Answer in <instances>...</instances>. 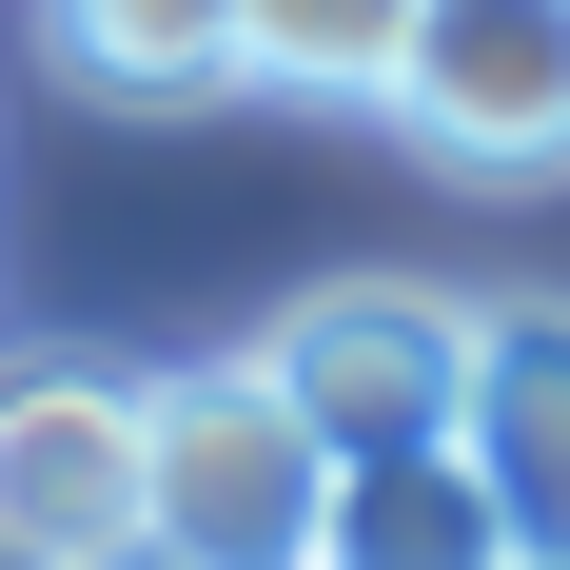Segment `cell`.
Segmentation results:
<instances>
[{
  "label": "cell",
  "mask_w": 570,
  "mask_h": 570,
  "mask_svg": "<svg viewBox=\"0 0 570 570\" xmlns=\"http://www.w3.org/2000/svg\"><path fill=\"white\" fill-rule=\"evenodd\" d=\"M138 433H158V531H138V551H177V570H315L335 453H315V413H295L256 354L138 374Z\"/></svg>",
  "instance_id": "6da1fadb"
},
{
  "label": "cell",
  "mask_w": 570,
  "mask_h": 570,
  "mask_svg": "<svg viewBox=\"0 0 570 570\" xmlns=\"http://www.w3.org/2000/svg\"><path fill=\"white\" fill-rule=\"evenodd\" d=\"M472 315L492 295H433V276H315L256 335V374H276L295 413H315V453H453V413H472Z\"/></svg>",
  "instance_id": "7a4b0ae2"
},
{
  "label": "cell",
  "mask_w": 570,
  "mask_h": 570,
  "mask_svg": "<svg viewBox=\"0 0 570 570\" xmlns=\"http://www.w3.org/2000/svg\"><path fill=\"white\" fill-rule=\"evenodd\" d=\"M394 138L453 177H551L570 158V0H413Z\"/></svg>",
  "instance_id": "3957f363"
},
{
  "label": "cell",
  "mask_w": 570,
  "mask_h": 570,
  "mask_svg": "<svg viewBox=\"0 0 570 570\" xmlns=\"http://www.w3.org/2000/svg\"><path fill=\"white\" fill-rule=\"evenodd\" d=\"M138 531H158V433H138V374H0V551L118 570Z\"/></svg>",
  "instance_id": "277c9868"
},
{
  "label": "cell",
  "mask_w": 570,
  "mask_h": 570,
  "mask_svg": "<svg viewBox=\"0 0 570 570\" xmlns=\"http://www.w3.org/2000/svg\"><path fill=\"white\" fill-rule=\"evenodd\" d=\"M472 492L512 512L531 570H570V295H492L472 315V413H453Z\"/></svg>",
  "instance_id": "5b68a950"
},
{
  "label": "cell",
  "mask_w": 570,
  "mask_h": 570,
  "mask_svg": "<svg viewBox=\"0 0 570 570\" xmlns=\"http://www.w3.org/2000/svg\"><path fill=\"white\" fill-rule=\"evenodd\" d=\"M40 59L99 118H197L236 99V0H40Z\"/></svg>",
  "instance_id": "8992f818"
},
{
  "label": "cell",
  "mask_w": 570,
  "mask_h": 570,
  "mask_svg": "<svg viewBox=\"0 0 570 570\" xmlns=\"http://www.w3.org/2000/svg\"><path fill=\"white\" fill-rule=\"evenodd\" d=\"M315 570H512V512L472 492V453H354L315 512Z\"/></svg>",
  "instance_id": "52a82bcc"
},
{
  "label": "cell",
  "mask_w": 570,
  "mask_h": 570,
  "mask_svg": "<svg viewBox=\"0 0 570 570\" xmlns=\"http://www.w3.org/2000/svg\"><path fill=\"white\" fill-rule=\"evenodd\" d=\"M394 59H413V0H236V79L256 99L394 118Z\"/></svg>",
  "instance_id": "ba28073f"
},
{
  "label": "cell",
  "mask_w": 570,
  "mask_h": 570,
  "mask_svg": "<svg viewBox=\"0 0 570 570\" xmlns=\"http://www.w3.org/2000/svg\"><path fill=\"white\" fill-rule=\"evenodd\" d=\"M118 570H177V551H118Z\"/></svg>",
  "instance_id": "9c48e42d"
},
{
  "label": "cell",
  "mask_w": 570,
  "mask_h": 570,
  "mask_svg": "<svg viewBox=\"0 0 570 570\" xmlns=\"http://www.w3.org/2000/svg\"><path fill=\"white\" fill-rule=\"evenodd\" d=\"M0 570H40V551H0Z\"/></svg>",
  "instance_id": "30bf717a"
},
{
  "label": "cell",
  "mask_w": 570,
  "mask_h": 570,
  "mask_svg": "<svg viewBox=\"0 0 570 570\" xmlns=\"http://www.w3.org/2000/svg\"><path fill=\"white\" fill-rule=\"evenodd\" d=\"M512 570H531V551H512Z\"/></svg>",
  "instance_id": "8fae6325"
}]
</instances>
